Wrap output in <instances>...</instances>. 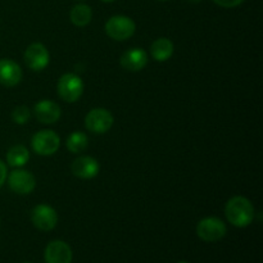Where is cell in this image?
I'll return each instance as SVG.
<instances>
[{
    "mask_svg": "<svg viewBox=\"0 0 263 263\" xmlns=\"http://www.w3.org/2000/svg\"><path fill=\"white\" fill-rule=\"evenodd\" d=\"M225 215L231 225L236 228H247L254 220V207L246 197L236 195L226 203Z\"/></svg>",
    "mask_w": 263,
    "mask_h": 263,
    "instance_id": "cell-1",
    "label": "cell"
},
{
    "mask_svg": "<svg viewBox=\"0 0 263 263\" xmlns=\"http://www.w3.org/2000/svg\"><path fill=\"white\" fill-rule=\"evenodd\" d=\"M105 32L116 41H125L135 33L136 25L127 15H113L105 23Z\"/></svg>",
    "mask_w": 263,
    "mask_h": 263,
    "instance_id": "cell-2",
    "label": "cell"
},
{
    "mask_svg": "<svg viewBox=\"0 0 263 263\" xmlns=\"http://www.w3.org/2000/svg\"><path fill=\"white\" fill-rule=\"evenodd\" d=\"M84 82L80 76L74 73H64L59 79L57 91L62 100L67 103H74L81 98L84 92Z\"/></svg>",
    "mask_w": 263,
    "mask_h": 263,
    "instance_id": "cell-3",
    "label": "cell"
},
{
    "mask_svg": "<svg viewBox=\"0 0 263 263\" xmlns=\"http://www.w3.org/2000/svg\"><path fill=\"white\" fill-rule=\"evenodd\" d=\"M59 145H61V139L58 134L51 130L39 131L32 136V140H31L33 152L43 157L53 156L58 151Z\"/></svg>",
    "mask_w": 263,
    "mask_h": 263,
    "instance_id": "cell-4",
    "label": "cell"
},
{
    "mask_svg": "<svg viewBox=\"0 0 263 263\" xmlns=\"http://www.w3.org/2000/svg\"><path fill=\"white\" fill-rule=\"evenodd\" d=\"M228 233L225 222L220 220L218 217H205L198 222L197 234L202 240L210 241H218L222 238H225Z\"/></svg>",
    "mask_w": 263,
    "mask_h": 263,
    "instance_id": "cell-5",
    "label": "cell"
},
{
    "mask_svg": "<svg viewBox=\"0 0 263 263\" xmlns=\"http://www.w3.org/2000/svg\"><path fill=\"white\" fill-rule=\"evenodd\" d=\"M113 115L105 108H94L85 117V127L92 134H105L113 126Z\"/></svg>",
    "mask_w": 263,
    "mask_h": 263,
    "instance_id": "cell-6",
    "label": "cell"
},
{
    "mask_svg": "<svg viewBox=\"0 0 263 263\" xmlns=\"http://www.w3.org/2000/svg\"><path fill=\"white\" fill-rule=\"evenodd\" d=\"M23 59L25 63L31 71H43L50 62V54H49L48 49L45 45L41 43H33L26 49L25 54H23Z\"/></svg>",
    "mask_w": 263,
    "mask_h": 263,
    "instance_id": "cell-7",
    "label": "cell"
},
{
    "mask_svg": "<svg viewBox=\"0 0 263 263\" xmlns=\"http://www.w3.org/2000/svg\"><path fill=\"white\" fill-rule=\"evenodd\" d=\"M33 226L41 231H50L58 223V215L53 207L48 204H39L31 212Z\"/></svg>",
    "mask_w": 263,
    "mask_h": 263,
    "instance_id": "cell-8",
    "label": "cell"
},
{
    "mask_svg": "<svg viewBox=\"0 0 263 263\" xmlns=\"http://www.w3.org/2000/svg\"><path fill=\"white\" fill-rule=\"evenodd\" d=\"M8 185L15 194L26 195L33 192L36 186V179L31 172L26 170H14L8 176Z\"/></svg>",
    "mask_w": 263,
    "mask_h": 263,
    "instance_id": "cell-9",
    "label": "cell"
},
{
    "mask_svg": "<svg viewBox=\"0 0 263 263\" xmlns=\"http://www.w3.org/2000/svg\"><path fill=\"white\" fill-rule=\"evenodd\" d=\"M44 258L46 263H71V247L62 240L50 241L44 252Z\"/></svg>",
    "mask_w": 263,
    "mask_h": 263,
    "instance_id": "cell-10",
    "label": "cell"
},
{
    "mask_svg": "<svg viewBox=\"0 0 263 263\" xmlns=\"http://www.w3.org/2000/svg\"><path fill=\"white\" fill-rule=\"evenodd\" d=\"M72 174L80 179L89 180L99 174L100 166L95 158L90 156H81L72 163Z\"/></svg>",
    "mask_w": 263,
    "mask_h": 263,
    "instance_id": "cell-11",
    "label": "cell"
},
{
    "mask_svg": "<svg viewBox=\"0 0 263 263\" xmlns=\"http://www.w3.org/2000/svg\"><path fill=\"white\" fill-rule=\"evenodd\" d=\"M22 69L12 59H0V85L13 87L22 80Z\"/></svg>",
    "mask_w": 263,
    "mask_h": 263,
    "instance_id": "cell-12",
    "label": "cell"
},
{
    "mask_svg": "<svg viewBox=\"0 0 263 263\" xmlns=\"http://www.w3.org/2000/svg\"><path fill=\"white\" fill-rule=\"evenodd\" d=\"M33 112H35L37 121H40L41 123H46V125L55 123L61 118V107L55 102L49 99H43L36 103L33 107Z\"/></svg>",
    "mask_w": 263,
    "mask_h": 263,
    "instance_id": "cell-13",
    "label": "cell"
},
{
    "mask_svg": "<svg viewBox=\"0 0 263 263\" xmlns=\"http://www.w3.org/2000/svg\"><path fill=\"white\" fill-rule=\"evenodd\" d=\"M121 66L131 72L141 71L148 63V54L141 48H133L125 51L120 59Z\"/></svg>",
    "mask_w": 263,
    "mask_h": 263,
    "instance_id": "cell-14",
    "label": "cell"
},
{
    "mask_svg": "<svg viewBox=\"0 0 263 263\" xmlns=\"http://www.w3.org/2000/svg\"><path fill=\"white\" fill-rule=\"evenodd\" d=\"M151 54L157 62H166L174 54V43L167 37H159L152 44Z\"/></svg>",
    "mask_w": 263,
    "mask_h": 263,
    "instance_id": "cell-15",
    "label": "cell"
},
{
    "mask_svg": "<svg viewBox=\"0 0 263 263\" xmlns=\"http://www.w3.org/2000/svg\"><path fill=\"white\" fill-rule=\"evenodd\" d=\"M92 10L89 5L86 4H77L74 5L69 13V20L77 27H85L91 22Z\"/></svg>",
    "mask_w": 263,
    "mask_h": 263,
    "instance_id": "cell-16",
    "label": "cell"
},
{
    "mask_svg": "<svg viewBox=\"0 0 263 263\" xmlns=\"http://www.w3.org/2000/svg\"><path fill=\"white\" fill-rule=\"evenodd\" d=\"M30 159V152L23 145H14L8 151L7 162L12 167H22Z\"/></svg>",
    "mask_w": 263,
    "mask_h": 263,
    "instance_id": "cell-17",
    "label": "cell"
},
{
    "mask_svg": "<svg viewBox=\"0 0 263 263\" xmlns=\"http://www.w3.org/2000/svg\"><path fill=\"white\" fill-rule=\"evenodd\" d=\"M66 145L71 153H80V152H84L87 148V145H89V139H87L86 134L76 131V133H72L67 138Z\"/></svg>",
    "mask_w": 263,
    "mask_h": 263,
    "instance_id": "cell-18",
    "label": "cell"
},
{
    "mask_svg": "<svg viewBox=\"0 0 263 263\" xmlns=\"http://www.w3.org/2000/svg\"><path fill=\"white\" fill-rule=\"evenodd\" d=\"M31 112L27 107L25 105H20V107L14 108L12 112V120L14 121L17 125H25L30 121Z\"/></svg>",
    "mask_w": 263,
    "mask_h": 263,
    "instance_id": "cell-19",
    "label": "cell"
},
{
    "mask_svg": "<svg viewBox=\"0 0 263 263\" xmlns=\"http://www.w3.org/2000/svg\"><path fill=\"white\" fill-rule=\"evenodd\" d=\"M213 2L222 8H235L240 5L244 0H213Z\"/></svg>",
    "mask_w": 263,
    "mask_h": 263,
    "instance_id": "cell-20",
    "label": "cell"
},
{
    "mask_svg": "<svg viewBox=\"0 0 263 263\" xmlns=\"http://www.w3.org/2000/svg\"><path fill=\"white\" fill-rule=\"evenodd\" d=\"M7 166H5L4 162L0 159V187L3 186V184L5 182V180H7Z\"/></svg>",
    "mask_w": 263,
    "mask_h": 263,
    "instance_id": "cell-21",
    "label": "cell"
},
{
    "mask_svg": "<svg viewBox=\"0 0 263 263\" xmlns=\"http://www.w3.org/2000/svg\"><path fill=\"white\" fill-rule=\"evenodd\" d=\"M186 2H189V3H194V4H197V3L202 2V0H186Z\"/></svg>",
    "mask_w": 263,
    "mask_h": 263,
    "instance_id": "cell-22",
    "label": "cell"
},
{
    "mask_svg": "<svg viewBox=\"0 0 263 263\" xmlns=\"http://www.w3.org/2000/svg\"><path fill=\"white\" fill-rule=\"evenodd\" d=\"M102 2H104V3H112V2H116V0H102Z\"/></svg>",
    "mask_w": 263,
    "mask_h": 263,
    "instance_id": "cell-23",
    "label": "cell"
},
{
    "mask_svg": "<svg viewBox=\"0 0 263 263\" xmlns=\"http://www.w3.org/2000/svg\"><path fill=\"white\" fill-rule=\"evenodd\" d=\"M159 2H167V0H159Z\"/></svg>",
    "mask_w": 263,
    "mask_h": 263,
    "instance_id": "cell-24",
    "label": "cell"
},
{
    "mask_svg": "<svg viewBox=\"0 0 263 263\" xmlns=\"http://www.w3.org/2000/svg\"><path fill=\"white\" fill-rule=\"evenodd\" d=\"M179 263H189V262H179Z\"/></svg>",
    "mask_w": 263,
    "mask_h": 263,
    "instance_id": "cell-25",
    "label": "cell"
}]
</instances>
